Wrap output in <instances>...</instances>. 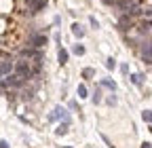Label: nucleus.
Instances as JSON below:
<instances>
[{"label":"nucleus","instance_id":"1","mask_svg":"<svg viewBox=\"0 0 152 148\" xmlns=\"http://www.w3.org/2000/svg\"><path fill=\"white\" fill-rule=\"evenodd\" d=\"M15 74H19V76L26 81V78H30L32 74H34V68H32L28 62H17V64H15Z\"/></svg>","mask_w":152,"mask_h":148},{"label":"nucleus","instance_id":"2","mask_svg":"<svg viewBox=\"0 0 152 148\" xmlns=\"http://www.w3.org/2000/svg\"><path fill=\"white\" fill-rule=\"evenodd\" d=\"M57 119H61L64 123L70 125V114H68V110L61 108V106H55V108H53V114L49 116V121H57Z\"/></svg>","mask_w":152,"mask_h":148},{"label":"nucleus","instance_id":"3","mask_svg":"<svg viewBox=\"0 0 152 148\" xmlns=\"http://www.w3.org/2000/svg\"><path fill=\"white\" fill-rule=\"evenodd\" d=\"M28 40H30V45H32L34 49H40V47L47 45V36H45V34H36V32H32Z\"/></svg>","mask_w":152,"mask_h":148},{"label":"nucleus","instance_id":"4","mask_svg":"<svg viewBox=\"0 0 152 148\" xmlns=\"http://www.w3.org/2000/svg\"><path fill=\"white\" fill-rule=\"evenodd\" d=\"M47 4H49V0H28V9H30V13H32V15L40 13Z\"/></svg>","mask_w":152,"mask_h":148},{"label":"nucleus","instance_id":"5","mask_svg":"<svg viewBox=\"0 0 152 148\" xmlns=\"http://www.w3.org/2000/svg\"><path fill=\"white\" fill-rule=\"evenodd\" d=\"M131 28H133V17L127 15V13H123L121 19H118V30H121V32H129Z\"/></svg>","mask_w":152,"mask_h":148},{"label":"nucleus","instance_id":"6","mask_svg":"<svg viewBox=\"0 0 152 148\" xmlns=\"http://www.w3.org/2000/svg\"><path fill=\"white\" fill-rule=\"evenodd\" d=\"M140 55H142V59L146 64H152V42H142Z\"/></svg>","mask_w":152,"mask_h":148},{"label":"nucleus","instance_id":"7","mask_svg":"<svg viewBox=\"0 0 152 148\" xmlns=\"http://www.w3.org/2000/svg\"><path fill=\"white\" fill-rule=\"evenodd\" d=\"M72 34L76 36V38H83V36H85L83 26H80V23H72Z\"/></svg>","mask_w":152,"mask_h":148},{"label":"nucleus","instance_id":"8","mask_svg":"<svg viewBox=\"0 0 152 148\" xmlns=\"http://www.w3.org/2000/svg\"><path fill=\"white\" fill-rule=\"evenodd\" d=\"M57 62H59V64H61V66H64V64H66V62H68V51H66V49H64V47H61V49H59V53H57Z\"/></svg>","mask_w":152,"mask_h":148},{"label":"nucleus","instance_id":"9","mask_svg":"<svg viewBox=\"0 0 152 148\" xmlns=\"http://www.w3.org/2000/svg\"><path fill=\"white\" fill-rule=\"evenodd\" d=\"M66 133H68V123L57 125V129H55V136H66Z\"/></svg>","mask_w":152,"mask_h":148},{"label":"nucleus","instance_id":"10","mask_svg":"<svg viewBox=\"0 0 152 148\" xmlns=\"http://www.w3.org/2000/svg\"><path fill=\"white\" fill-rule=\"evenodd\" d=\"M102 87H108L110 91H116V83H114L112 78H104L102 81Z\"/></svg>","mask_w":152,"mask_h":148},{"label":"nucleus","instance_id":"11","mask_svg":"<svg viewBox=\"0 0 152 148\" xmlns=\"http://www.w3.org/2000/svg\"><path fill=\"white\" fill-rule=\"evenodd\" d=\"M144 78H146L144 74H131V83H133V85H142Z\"/></svg>","mask_w":152,"mask_h":148},{"label":"nucleus","instance_id":"12","mask_svg":"<svg viewBox=\"0 0 152 148\" xmlns=\"http://www.w3.org/2000/svg\"><path fill=\"white\" fill-rule=\"evenodd\" d=\"M106 68H108V70H114V68H116V59H114V57H108V59H106Z\"/></svg>","mask_w":152,"mask_h":148},{"label":"nucleus","instance_id":"13","mask_svg":"<svg viewBox=\"0 0 152 148\" xmlns=\"http://www.w3.org/2000/svg\"><path fill=\"white\" fill-rule=\"evenodd\" d=\"M142 119H144L146 123H152V110H144V112H142Z\"/></svg>","mask_w":152,"mask_h":148},{"label":"nucleus","instance_id":"14","mask_svg":"<svg viewBox=\"0 0 152 148\" xmlns=\"http://www.w3.org/2000/svg\"><path fill=\"white\" fill-rule=\"evenodd\" d=\"M93 74H95V70H93V68H85V70H83V76H85V78H91Z\"/></svg>","mask_w":152,"mask_h":148},{"label":"nucleus","instance_id":"15","mask_svg":"<svg viewBox=\"0 0 152 148\" xmlns=\"http://www.w3.org/2000/svg\"><path fill=\"white\" fill-rule=\"evenodd\" d=\"M99 102H102V89H97L93 95V104H99Z\"/></svg>","mask_w":152,"mask_h":148},{"label":"nucleus","instance_id":"16","mask_svg":"<svg viewBox=\"0 0 152 148\" xmlns=\"http://www.w3.org/2000/svg\"><path fill=\"white\" fill-rule=\"evenodd\" d=\"M74 53L76 55H85V47L83 45H74Z\"/></svg>","mask_w":152,"mask_h":148},{"label":"nucleus","instance_id":"17","mask_svg":"<svg viewBox=\"0 0 152 148\" xmlns=\"http://www.w3.org/2000/svg\"><path fill=\"white\" fill-rule=\"evenodd\" d=\"M78 97H87V87L85 85H78Z\"/></svg>","mask_w":152,"mask_h":148},{"label":"nucleus","instance_id":"18","mask_svg":"<svg viewBox=\"0 0 152 148\" xmlns=\"http://www.w3.org/2000/svg\"><path fill=\"white\" fill-rule=\"evenodd\" d=\"M89 23H91L93 28H99V23H97V19H95V17H89Z\"/></svg>","mask_w":152,"mask_h":148},{"label":"nucleus","instance_id":"19","mask_svg":"<svg viewBox=\"0 0 152 148\" xmlns=\"http://www.w3.org/2000/svg\"><path fill=\"white\" fill-rule=\"evenodd\" d=\"M106 102H108V104H110V106H114V104H116V97H114V95H110V97H108V100H106Z\"/></svg>","mask_w":152,"mask_h":148},{"label":"nucleus","instance_id":"20","mask_svg":"<svg viewBox=\"0 0 152 148\" xmlns=\"http://www.w3.org/2000/svg\"><path fill=\"white\" fill-rule=\"evenodd\" d=\"M0 148H9V142L7 140H0Z\"/></svg>","mask_w":152,"mask_h":148},{"label":"nucleus","instance_id":"21","mask_svg":"<svg viewBox=\"0 0 152 148\" xmlns=\"http://www.w3.org/2000/svg\"><path fill=\"white\" fill-rule=\"evenodd\" d=\"M121 70H123V74H127V72H129V66H127V64H123V66H121Z\"/></svg>","mask_w":152,"mask_h":148},{"label":"nucleus","instance_id":"22","mask_svg":"<svg viewBox=\"0 0 152 148\" xmlns=\"http://www.w3.org/2000/svg\"><path fill=\"white\" fill-rule=\"evenodd\" d=\"M102 2H104V4H114L116 0H102Z\"/></svg>","mask_w":152,"mask_h":148},{"label":"nucleus","instance_id":"23","mask_svg":"<svg viewBox=\"0 0 152 148\" xmlns=\"http://www.w3.org/2000/svg\"><path fill=\"white\" fill-rule=\"evenodd\" d=\"M142 148H152V144H150V142H144V144H142Z\"/></svg>","mask_w":152,"mask_h":148},{"label":"nucleus","instance_id":"24","mask_svg":"<svg viewBox=\"0 0 152 148\" xmlns=\"http://www.w3.org/2000/svg\"><path fill=\"white\" fill-rule=\"evenodd\" d=\"M64 148H70V146H64Z\"/></svg>","mask_w":152,"mask_h":148}]
</instances>
